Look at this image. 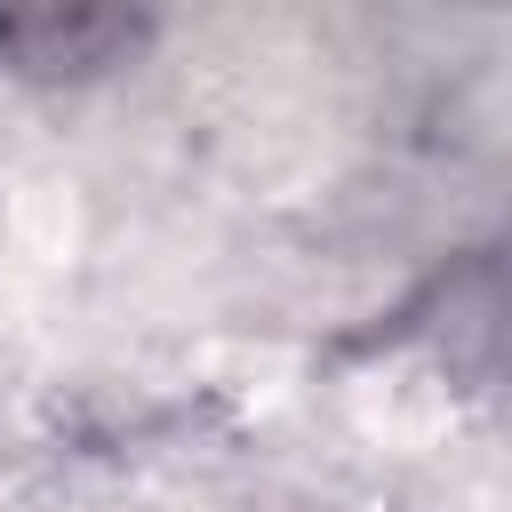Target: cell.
I'll return each mask as SVG.
<instances>
[{
  "label": "cell",
  "mask_w": 512,
  "mask_h": 512,
  "mask_svg": "<svg viewBox=\"0 0 512 512\" xmlns=\"http://www.w3.org/2000/svg\"><path fill=\"white\" fill-rule=\"evenodd\" d=\"M144 0H0V48L24 72H104L136 48Z\"/></svg>",
  "instance_id": "1"
}]
</instances>
